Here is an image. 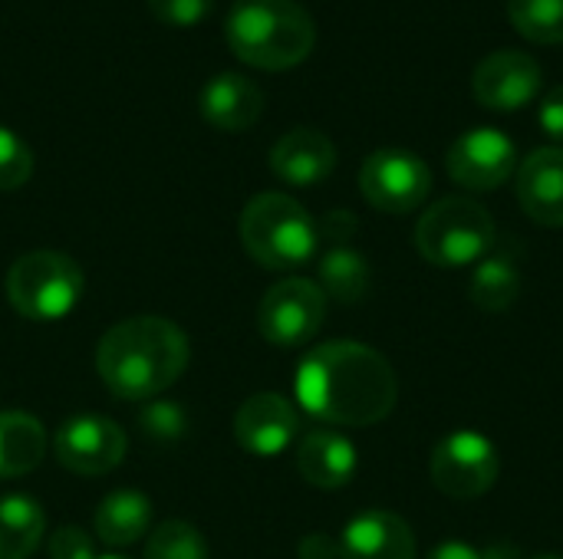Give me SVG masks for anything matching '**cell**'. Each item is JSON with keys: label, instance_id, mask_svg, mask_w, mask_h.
Masks as SVG:
<instances>
[{"label": "cell", "instance_id": "6da1fadb", "mask_svg": "<svg viewBox=\"0 0 563 559\" xmlns=\"http://www.w3.org/2000/svg\"><path fill=\"white\" fill-rule=\"evenodd\" d=\"M294 392L303 412L323 425L369 428L396 409L399 382L389 359L373 346L330 339L300 359Z\"/></svg>", "mask_w": 563, "mask_h": 559}, {"label": "cell", "instance_id": "7a4b0ae2", "mask_svg": "<svg viewBox=\"0 0 563 559\" xmlns=\"http://www.w3.org/2000/svg\"><path fill=\"white\" fill-rule=\"evenodd\" d=\"M191 346L165 316H132L106 329L96 346V372L122 402H152L188 369Z\"/></svg>", "mask_w": 563, "mask_h": 559}, {"label": "cell", "instance_id": "3957f363", "mask_svg": "<svg viewBox=\"0 0 563 559\" xmlns=\"http://www.w3.org/2000/svg\"><path fill=\"white\" fill-rule=\"evenodd\" d=\"M228 46L257 69H290L317 43L313 16L297 0H238L224 23Z\"/></svg>", "mask_w": 563, "mask_h": 559}, {"label": "cell", "instance_id": "277c9868", "mask_svg": "<svg viewBox=\"0 0 563 559\" xmlns=\"http://www.w3.org/2000/svg\"><path fill=\"white\" fill-rule=\"evenodd\" d=\"M241 244L267 270H297L313 260L320 227L290 194L264 191L241 211Z\"/></svg>", "mask_w": 563, "mask_h": 559}, {"label": "cell", "instance_id": "5b68a950", "mask_svg": "<svg viewBox=\"0 0 563 559\" xmlns=\"http://www.w3.org/2000/svg\"><path fill=\"white\" fill-rule=\"evenodd\" d=\"M416 247L439 270L475 267L495 247V217L478 201L449 194L419 217Z\"/></svg>", "mask_w": 563, "mask_h": 559}, {"label": "cell", "instance_id": "8992f818", "mask_svg": "<svg viewBox=\"0 0 563 559\" xmlns=\"http://www.w3.org/2000/svg\"><path fill=\"white\" fill-rule=\"evenodd\" d=\"M86 277L79 264L59 250H30L7 270L10 306L33 323H59L82 300Z\"/></svg>", "mask_w": 563, "mask_h": 559}, {"label": "cell", "instance_id": "52a82bcc", "mask_svg": "<svg viewBox=\"0 0 563 559\" xmlns=\"http://www.w3.org/2000/svg\"><path fill=\"white\" fill-rule=\"evenodd\" d=\"M327 320V293L317 280L287 277L274 283L257 306V329L277 349L307 346Z\"/></svg>", "mask_w": 563, "mask_h": 559}, {"label": "cell", "instance_id": "ba28073f", "mask_svg": "<svg viewBox=\"0 0 563 559\" xmlns=\"http://www.w3.org/2000/svg\"><path fill=\"white\" fill-rule=\"evenodd\" d=\"M501 461L492 438L478 432H452L445 435L429 458V478L435 491L452 501H475L488 494L498 481Z\"/></svg>", "mask_w": 563, "mask_h": 559}, {"label": "cell", "instance_id": "9c48e42d", "mask_svg": "<svg viewBox=\"0 0 563 559\" xmlns=\"http://www.w3.org/2000/svg\"><path fill=\"white\" fill-rule=\"evenodd\" d=\"M363 198L383 214H409L432 191L429 165L406 148H376L360 168Z\"/></svg>", "mask_w": 563, "mask_h": 559}, {"label": "cell", "instance_id": "30bf717a", "mask_svg": "<svg viewBox=\"0 0 563 559\" xmlns=\"http://www.w3.org/2000/svg\"><path fill=\"white\" fill-rule=\"evenodd\" d=\"M125 448H129L125 432L102 415L66 418L53 435L56 461L79 478H99L115 471L125 458Z\"/></svg>", "mask_w": 563, "mask_h": 559}, {"label": "cell", "instance_id": "8fae6325", "mask_svg": "<svg viewBox=\"0 0 563 559\" xmlns=\"http://www.w3.org/2000/svg\"><path fill=\"white\" fill-rule=\"evenodd\" d=\"M449 175L468 191H492L515 175L518 145L501 128H472L449 148Z\"/></svg>", "mask_w": 563, "mask_h": 559}, {"label": "cell", "instance_id": "7c38bea8", "mask_svg": "<svg viewBox=\"0 0 563 559\" xmlns=\"http://www.w3.org/2000/svg\"><path fill=\"white\" fill-rule=\"evenodd\" d=\"M300 432V415L290 399L277 392L251 395L234 415V438L254 458H277L284 455Z\"/></svg>", "mask_w": 563, "mask_h": 559}, {"label": "cell", "instance_id": "4fadbf2b", "mask_svg": "<svg viewBox=\"0 0 563 559\" xmlns=\"http://www.w3.org/2000/svg\"><path fill=\"white\" fill-rule=\"evenodd\" d=\"M472 89L478 102L488 109H498V112L521 109L541 89V66L534 56L521 49H498V53H488L475 66Z\"/></svg>", "mask_w": 563, "mask_h": 559}, {"label": "cell", "instance_id": "5bb4252c", "mask_svg": "<svg viewBox=\"0 0 563 559\" xmlns=\"http://www.w3.org/2000/svg\"><path fill=\"white\" fill-rule=\"evenodd\" d=\"M518 201L525 214L541 227H563V148L544 145L534 148L515 178Z\"/></svg>", "mask_w": 563, "mask_h": 559}, {"label": "cell", "instance_id": "9a60e30c", "mask_svg": "<svg viewBox=\"0 0 563 559\" xmlns=\"http://www.w3.org/2000/svg\"><path fill=\"white\" fill-rule=\"evenodd\" d=\"M340 559H416V534L393 511H366L340 534Z\"/></svg>", "mask_w": 563, "mask_h": 559}, {"label": "cell", "instance_id": "2e32d148", "mask_svg": "<svg viewBox=\"0 0 563 559\" xmlns=\"http://www.w3.org/2000/svg\"><path fill=\"white\" fill-rule=\"evenodd\" d=\"M333 168L336 145L320 128H290L271 148V171L294 188L320 185L323 178H330Z\"/></svg>", "mask_w": 563, "mask_h": 559}, {"label": "cell", "instance_id": "e0dca14e", "mask_svg": "<svg viewBox=\"0 0 563 559\" xmlns=\"http://www.w3.org/2000/svg\"><path fill=\"white\" fill-rule=\"evenodd\" d=\"M360 468L356 448L333 428H313L297 445V471L307 484L320 491H340L353 481Z\"/></svg>", "mask_w": 563, "mask_h": 559}, {"label": "cell", "instance_id": "ac0fdd59", "mask_svg": "<svg viewBox=\"0 0 563 559\" xmlns=\"http://www.w3.org/2000/svg\"><path fill=\"white\" fill-rule=\"evenodd\" d=\"M201 119L221 132H244L264 112V92L257 82L238 72H218L201 89Z\"/></svg>", "mask_w": 563, "mask_h": 559}, {"label": "cell", "instance_id": "d6986e66", "mask_svg": "<svg viewBox=\"0 0 563 559\" xmlns=\"http://www.w3.org/2000/svg\"><path fill=\"white\" fill-rule=\"evenodd\" d=\"M49 435L36 415L0 412V481L23 478L46 458Z\"/></svg>", "mask_w": 563, "mask_h": 559}, {"label": "cell", "instance_id": "ffe728a7", "mask_svg": "<svg viewBox=\"0 0 563 559\" xmlns=\"http://www.w3.org/2000/svg\"><path fill=\"white\" fill-rule=\"evenodd\" d=\"M152 530V501L139 491H112L96 507V537L109 547H129Z\"/></svg>", "mask_w": 563, "mask_h": 559}, {"label": "cell", "instance_id": "44dd1931", "mask_svg": "<svg viewBox=\"0 0 563 559\" xmlns=\"http://www.w3.org/2000/svg\"><path fill=\"white\" fill-rule=\"evenodd\" d=\"M46 534L43 507L26 494L0 497V559H30Z\"/></svg>", "mask_w": 563, "mask_h": 559}, {"label": "cell", "instance_id": "7402d4cb", "mask_svg": "<svg viewBox=\"0 0 563 559\" xmlns=\"http://www.w3.org/2000/svg\"><path fill=\"white\" fill-rule=\"evenodd\" d=\"M468 297L485 313H508L521 297V270L508 254H488L475 264Z\"/></svg>", "mask_w": 563, "mask_h": 559}, {"label": "cell", "instance_id": "603a6c76", "mask_svg": "<svg viewBox=\"0 0 563 559\" xmlns=\"http://www.w3.org/2000/svg\"><path fill=\"white\" fill-rule=\"evenodd\" d=\"M373 287L369 260L353 247H330L320 260V290L336 303H363Z\"/></svg>", "mask_w": 563, "mask_h": 559}, {"label": "cell", "instance_id": "cb8c5ba5", "mask_svg": "<svg viewBox=\"0 0 563 559\" xmlns=\"http://www.w3.org/2000/svg\"><path fill=\"white\" fill-rule=\"evenodd\" d=\"M508 16L534 43H563V0H508Z\"/></svg>", "mask_w": 563, "mask_h": 559}, {"label": "cell", "instance_id": "d4e9b609", "mask_svg": "<svg viewBox=\"0 0 563 559\" xmlns=\"http://www.w3.org/2000/svg\"><path fill=\"white\" fill-rule=\"evenodd\" d=\"M145 559H211L205 537L185 521H165L148 530Z\"/></svg>", "mask_w": 563, "mask_h": 559}, {"label": "cell", "instance_id": "484cf974", "mask_svg": "<svg viewBox=\"0 0 563 559\" xmlns=\"http://www.w3.org/2000/svg\"><path fill=\"white\" fill-rule=\"evenodd\" d=\"M33 175L30 145L7 125H0V191H16Z\"/></svg>", "mask_w": 563, "mask_h": 559}, {"label": "cell", "instance_id": "4316f807", "mask_svg": "<svg viewBox=\"0 0 563 559\" xmlns=\"http://www.w3.org/2000/svg\"><path fill=\"white\" fill-rule=\"evenodd\" d=\"M139 425H142V432H145L148 438H155V441H175V438L185 435L188 418H185V412H181L178 405H172V402H152V405L142 412Z\"/></svg>", "mask_w": 563, "mask_h": 559}, {"label": "cell", "instance_id": "83f0119b", "mask_svg": "<svg viewBox=\"0 0 563 559\" xmlns=\"http://www.w3.org/2000/svg\"><path fill=\"white\" fill-rule=\"evenodd\" d=\"M214 0H148V10L172 26H195L211 13Z\"/></svg>", "mask_w": 563, "mask_h": 559}, {"label": "cell", "instance_id": "f1b7e54d", "mask_svg": "<svg viewBox=\"0 0 563 559\" xmlns=\"http://www.w3.org/2000/svg\"><path fill=\"white\" fill-rule=\"evenodd\" d=\"M49 559H96L92 537L79 527H59L49 540Z\"/></svg>", "mask_w": 563, "mask_h": 559}, {"label": "cell", "instance_id": "f546056e", "mask_svg": "<svg viewBox=\"0 0 563 559\" xmlns=\"http://www.w3.org/2000/svg\"><path fill=\"white\" fill-rule=\"evenodd\" d=\"M538 122L551 138L563 142V86H554L544 92V99L538 105Z\"/></svg>", "mask_w": 563, "mask_h": 559}, {"label": "cell", "instance_id": "4dcf8cb0", "mask_svg": "<svg viewBox=\"0 0 563 559\" xmlns=\"http://www.w3.org/2000/svg\"><path fill=\"white\" fill-rule=\"evenodd\" d=\"M356 217L350 214V211H330L327 217H323V234L333 241V247H343V241H350L353 234H356Z\"/></svg>", "mask_w": 563, "mask_h": 559}, {"label": "cell", "instance_id": "1f68e13d", "mask_svg": "<svg viewBox=\"0 0 563 559\" xmlns=\"http://www.w3.org/2000/svg\"><path fill=\"white\" fill-rule=\"evenodd\" d=\"M300 559H340V540H330L327 534H310L300 544Z\"/></svg>", "mask_w": 563, "mask_h": 559}, {"label": "cell", "instance_id": "d6a6232c", "mask_svg": "<svg viewBox=\"0 0 563 559\" xmlns=\"http://www.w3.org/2000/svg\"><path fill=\"white\" fill-rule=\"evenodd\" d=\"M429 559H482V550H475L472 544H462V540H449V544L435 547Z\"/></svg>", "mask_w": 563, "mask_h": 559}, {"label": "cell", "instance_id": "836d02e7", "mask_svg": "<svg viewBox=\"0 0 563 559\" xmlns=\"http://www.w3.org/2000/svg\"><path fill=\"white\" fill-rule=\"evenodd\" d=\"M482 559H521V557H518V547H511V544H492L488 550H482Z\"/></svg>", "mask_w": 563, "mask_h": 559}, {"label": "cell", "instance_id": "e575fe53", "mask_svg": "<svg viewBox=\"0 0 563 559\" xmlns=\"http://www.w3.org/2000/svg\"><path fill=\"white\" fill-rule=\"evenodd\" d=\"M534 559H563V557H558V554H541V557H534Z\"/></svg>", "mask_w": 563, "mask_h": 559}, {"label": "cell", "instance_id": "d590c367", "mask_svg": "<svg viewBox=\"0 0 563 559\" xmlns=\"http://www.w3.org/2000/svg\"><path fill=\"white\" fill-rule=\"evenodd\" d=\"M96 559H125V557H119V554H106V557H96Z\"/></svg>", "mask_w": 563, "mask_h": 559}]
</instances>
